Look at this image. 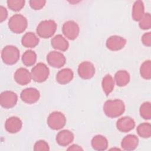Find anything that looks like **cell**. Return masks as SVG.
Instances as JSON below:
<instances>
[{
	"mask_svg": "<svg viewBox=\"0 0 151 151\" xmlns=\"http://www.w3.org/2000/svg\"><path fill=\"white\" fill-rule=\"evenodd\" d=\"M65 116L60 111H54L51 113L47 119L48 126L53 130H57L62 129L65 126Z\"/></svg>",
	"mask_w": 151,
	"mask_h": 151,
	"instance_id": "cell-6",
	"label": "cell"
},
{
	"mask_svg": "<svg viewBox=\"0 0 151 151\" xmlns=\"http://www.w3.org/2000/svg\"><path fill=\"white\" fill-rule=\"evenodd\" d=\"M39 91L35 88H27L22 91L20 94L21 100L28 104H33L37 102L40 98Z\"/></svg>",
	"mask_w": 151,
	"mask_h": 151,
	"instance_id": "cell-11",
	"label": "cell"
},
{
	"mask_svg": "<svg viewBox=\"0 0 151 151\" xmlns=\"http://www.w3.org/2000/svg\"><path fill=\"white\" fill-rule=\"evenodd\" d=\"M135 122L134 120L127 116L123 117L119 119L116 123L117 129L122 132H128L134 129Z\"/></svg>",
	"mask_w": 151,
	"mask_h": 151,
	"instance_id": "cell-14",
	"label": "cell"
},
{
	"mask_svg": "<svg viewBox=\"0 0 151 151\" xmlns=\"http://www.w3.org/2000/svg\"><path fill=\"white\" fill-rule=\"evenodd\" d=\"M139 139L134 134H128L126 136L121 142V146L125 150H134L138 145Z\"/></svg>",
	"mask_w": 151,
	"mask_h": 151,
	"instance_id": "cell-17",
	"label": "cell"
},
{
	"mask_svg": "<svg viewBox=\"0 0 151 151\" xmlns=\"http://www.w3.org/2000/svg\"><path fill=\"white\" fill-rule=\"evenodd\" d=\"M62 32L66 38L73 40L78 37L80 28L78 24L75 21H68L63 24Z\"/></svg>",
	"mask_w": 151,
	"mask_h": 151,
	"instance_id": "cell-7",
	"label": "cell"
},
{
	"mask_svg": "<svg viewBox=\"0 0 151 151\" xmlns=\"http://www.w3.org/2000/svg\"><path fill=\"white\" fill-rule=\"evenodd\" d=\"M140 114L142 117L146 120H149L151 118V104L150 102L143 103L140 107Z\"/></svg>",
	"mask_w": 151,
	"mask_h": 151,
	"instance_id": "cell-28",
	"label": "cell"
},
{
	"mask_svg": "<svg viewBox=\"0 0 151 151\" xmlns=\"http://www.w3.org/2000/svg\"><path fill=\"white\" fill-rule=\"evenodd\" d=\"M139 27L142 29H149L151 27V16L149 13L145 14L139 21Z\"/></svg>",
	"mask_w": 151,
	"mask_h": 151,
	"instance_id": "cell-30",
	"label": "cell"
},
{
	"mask_svg": "<svg viewBox=\"0 0 151 151\" xmlns=\"http://www.w3.org/2000/svg\"><path fill=\"white\" fill-rule=\"evenodd\" d=\"M39 38L33 32L25 33L22 38L21 43L26 48H34L38 44Z\"/></svg>",
	"mask_w": 151,
	"mask_h": 151,
	"instance_id": "cell-20",
	"label": "cell"
},
{
	"mask_svg": "<svg viewBox=\"0 0 151 151\" xmlns=\"http://www.w3.org/2000/svg\"><path fill=\"white\" fill-rule=\"evenodd\" d=\"M142 43L147 47H150L151 45V34L150 32H146L144 34L142 37Z\"/></svg>",
	"mask_w": 151,
	"mask_h": 151,
	"instance_id": "cell-33",
	"label": "cell"
},
{
	"mask_svg": "<svg viewBox=\"0 0 151 151\" xmlns=\"http://www.w3.org/2000/svg\"><path fill=\"white\" fill-rule=\"evenodd\" d=\"M22 123L21 119L15 116L8 118L5 123V128L10 133H16L22 128Z\"/></svg>",
	"mask_w": 151,
	"mask_h": 151,
	"instance_id": "cell-15",
	"label": "cell"
},
{
	"mask_svg": "<svg viewBox=\"0 0 151 151\" xmlns=\"http://www.w3.org/2000/svg\"><path fill=\"white\" fill-rule=\"evenodd\" d=\"M50 70L48 67L42 63L36 64L31 70V75L32 79L38 83L45 81L48 77Z\"/></svg>",
	"mask_w": 151,
	"mask_h": 151,
	"instance_id": "cell-5",
	"label": "cell"
},
{
	"mask_svg": "<svg viewBox=\"0 0 151 151\" xmlns=\"http://www.w3.org/2000/svg\"><path fill=\"white\" fill-rule=\"evenodd\" d=\"M74 74L70 68H66L60 70L56 76L57 81L61 84H65L70 83L73 78Z\"/></svg>",
	"mask_w": 151,
	"mask_h": 151,
	"instance_id": "cell-19",
	"label": "cell"
},
{
	"mask_svg": "<svg viewBox=\"0 0 151 151\" xmlns=\"http://www.w3.org/2000/svg\"><path fill=\"white\" fill-rule=\"evenodd\" d=\"M18 96L17 94L11 91H5L1 94L0 104L5 109L13 107L17 104Z\"/></svg>",
	"mask_w": 151,
	"mask_h": 151,
	"instance_id": "cell-8",
	"label": "cell"
},
{
	"mask_svg": "<svg viewBox=\"0 0 151 151\" xmlns=\"http://www.w3.org/2000/svg\"><path fill=\"white\" fill-rule=\"evenodd\" d=\"M125 110L123 101L120 99L107 100L103 106L105 114L110 118H115L121 116Z\"/></svg>",
	"mask_w": 151,
	"mask_h": 151,
	"instance_id": "cell-1",
	"label": "cell"
},
{
	"mask_svg": "<svg viewBox=\"0 0 151 151\" xmlns=\"http://www.w3.org/2000/svg\"><path fill=\"white\" fill-rule=\"evenodd\" d=\"M52 47L61 51H66L69 47V43L67 40L61 35H57L54 37L51 41Z\"/></svg>",
	"mask_w": 151,
	"mask_h": 151,
	"instance_id": "cell-18",
	"label": "cell"
},
{
	"mask_svg": "<svg viewBox=\"0 0 151 151\" xmlns=\"http://www.w3.org/2000/svg\"><path fill=\"white\" fill-rule=\"evenodd\" d=\"M140 73L141 77L146 80H150L151 78V62L150 60L145 61L140 68Z\"/></svg>",
	"mask_w": 151,
	"mask_h": 151,
	"instance_id": "cell-27",
	"label": "cell"
},
{
	"mask_svg": "<svg viewBox=\"0 0 151 151\" xmlns=\"http://www.w3.org/2000/svg\"><path fill=\"white\" fill-rule=\"evenodd\" d=\"M114 81L120 87L126 86L130 81V74L126 70H119L114 75Z\"/></svg>",
	"mask_w": 151,
	"mask_h": 151,
	"instance_id": "cell-23",
	"label": "cell"
},
{
	"mask_svg": "<svg viewBox=\"0 0 151 151\" xmlns=\"http://www.w3.org/2000/svg\"><path fill=\"white\" fill-rule=\"evenodd\" d=\"M1 58L4 63L8 65L14 64L19 59V51L15 46H5L2 50Z\"/></svg>",
	"mask_w": 151,
	"mask_h": 151,
	"instance_id": "cell-4",
	"label": "cell"
},
{
	"mask_svg": "<svg viewBox=\"0 0 151 151\" xmlns=\"http://www.w3.org/2000/svg\"><path fill=\"white\" fill-rule=\"evenodd\" d=\"M139 136L143 138H149L151 136V126L149 123L140 124L136 129Z\"/></svg>",
	"mask_w": 151,
	"mask_h": 151,
	"instance_id": "cell-26",
	"label": "cell"
},
{
	"mask_svg": "<svg viewBox=\"0 0 151 151\" xmlns=\"http://www.w3.org/2000/svg\"><path fill=\"white\" fill-rule=\"evenodd\" d=\"M34 150L38 151V150H49V146L48 143L42 140H40L37 141L34 146Z\"/></svg>",
	"mask_w": 151,
	"mask_h": 151,
	"instance_id": "cell-31",
	"label": "cell"
},
{
	"mask_svg": "<svg viewBox=\"0 0 151 151\" xmlns=\"http://www.w3.org/2000/svg\"><path fill=\"white\" fill-rule=\"evenodd\" d=\"M25 2V1L23 0H8L7 1V5L11 10L19 11L24 7Z\"/></svg>",
	"mask_w": 151,
	"mask_h": 151,
	"instance_id": "cell-29",
	"label": "cell"
},
{
	"mask_svg": "<svg viewBox=\"0 0 151 151\" xmlns=\"http://www.w3.org/2000/svg\"><path fill=\"white\" fill-rule=\"evenodd\" d=\"M106 47L111 51H118L122 49L126 44V40L118 35H112L106 41Z\"/></svg>",
	"mask_w": 151,
	"mask_h": 151,
	"instance_id": "cell-12",
	"label": "cell"
},
{
	"mask_svg": "<svg viewBox=\"0 0 151 151\" xmlns=\"http://www.w3.org/2000/svg\"><path fill=\"white\" fill-rule=\"evenodd\" d=\"M101 86L104 93L107 96L113 90L114 87V80L110 74L106 75L101 82Z\"/></svg>",
	"mask_w": 151,
	"mask_h": 151,
	"instance_id": "cell-24",
	"label": "cell"
},
{
	"mask_svg": "<svg viewBox=\"0 0 151 151\" xmlns=\"http://www.w3.org/2000/svg\"><path fill=\"white\" fill-rule=\"evenodd\" d=\"M14 79L18 84L24 86L29 83L32 77L31 73L27 69L21 67L16 70L14 74Z\"/></svg>",
	"mask_w": 151,
	"mask_h": 151,
	"instance_id": "cell-13",
	"label": "cell"
},
{
	"mask_svg": "<svg viewBox=\"0 0 151 151\" xmlns=\"http://www.w3.org/2000/svg\"><path fill=\"white\" fill-rule=\"evenodd\" d=\"M91 146L96 150H104L108 147V141L104 136L97 135L92 139Z\"/></svg>",
	"mask_w": 151,
	"mask_h": 151,
	"instance_id": "cell-21",
	"label": "cell"
},
{
	"mask_svg": "<svg viewBox=\"0 0 151 151\" xmlns=\"http://www.w3.org/2000/svg\"><path fill=\"white\" fill-rule=\"evenodd\" d=\"M28 22L26 18L21 14H15L12 16L8 21L9 28L14 33L20 34L27 28Z\"/></svg>",
	"mask_w": 151,
	"mask_h": 151,
	"instance_id": "cell-3",
	"label": "cell"
},
{
	"mask_svg": "<svg viewBox=\"0 0 151 151\" xmlns=\"http://www.w3.org/2000/svg\"><path fill=\"white\" fill-rule=\"evenodd\" d=\"M29 3L30 6L34 10H40L44 6L46 1L44 0H31L29 1Z\"/></svg>",
	"mask_w": 151,
	"mask_h": 151,
	"instance_id": "cell-32",
	"label": "cell"
},
{
	"mask_svg": "<svg viewBox=\"0 0 151 151\" xmlns=\"http://www.w3.org/2000/svg\"><path fill=\"white\" fill-rule=\"evenodd\" d=\"M37 60V55L35 52L32 50L26 51L22 56V61L23 64L26 66L33 65Z\"/></svg>",
	"mask_w": 151,
	"mask_h": 151,
	"instance_id": "cell-25",
	"label": "cell"
},
{
	"mask_svg": "<svg viewBox=\"0 0 151 151\" xmlns=\"http://www.w3.org/2000/svg\"><path fill=\"white\" fill-rule=\"evenodd\" d=\"M145 15L144 4L142 1H136L132 8V17L136 21H139Z\"/></svg>",
	"mask_w": 151,
	"mask_h": 151,
	"instance_id": "cell-22",
	"label": "cell"
},
{
	"mask_svg": "<svg viewBox=\"0 0 151 151\" xmlns=\"http://www.w3.org/2000/svg\"><path fill=\"white\" fill-rule=\"evenodd\" d=\"M73 133L68 130H63L59 132L56 136L57 143L61 146H66L70 145L74 140Z\"/></svg>",
	"mask_w": 151,
	"mask_h": 151,
	"instance_id": "cell-16",
	"label": "cell"
},
{
	"mask_svg": "<svg viewBox=\"0 0 151 151\" xmlns=\"http://www.w3.org/2000/svg\"><path fill=\"white\" fill-rule=\"evenodd\" d=\"M68 150H83V149L77 145H73L70 146L68 149Z\"/></svg>",
	"mask_w": 151,
	"mask_h": 151,
	"instance_id": "cell-35",
	"label": "cell"
},
{
	"mask_svg": "<svg viewBox=\"0 0 151 151\" xmlns=\"http://www.w3.org/2000/svg\"><path fill=\"white\" fill-rule=\"evenodd\" d=\"M8 16V12L6 9L3 6H0V22H2L6 19Z\"/></svg>",
	"mask_w": 151,
	"mask_h": 151,
	"instance_id": "cell-34",
	"label": "cell"
},
{
	"mask_svg": "<svg viewBox=\"0 0 151 151\" xmlns=\"http://www.w3.org/2000/svg\"><path fill=\"white\" fill-rule=\"evenodd\" d=\"M47 60L49 65L51 67L59 68L62 67L65 63V56L58 51H51L47 56Z\"/></svg>",
	"mask_w": 151,
	"mask_h": 151,
	"instance_id": "cell-9",
	"label": "cell"
},
{
	"mask_svg": "<svg viewBox=\"0 0 151 151\" xmlns=\"http://www.w3.org/2000/svg\"><path fill=\"white\" fill-rule=\"evenodd\" d=\"M78 74L83 79H90L95 74L94 65L90 61L82 62L78 65Z\"/></svg>",
	"mask_w": 151,
	"mask_h": 151,
	"instance_id": "cell-10",
	"label": "cell"
},
{
	"mask_svg": "<svg viewBox=\"0 0 151 151\" xmlns=\"http://www.w3.org/2000/svg\"><path fill=\"white\" fill-rule=\"evenodd\" d=\"M57 29V24L53 20H44L40 22L37 27V34L43 38L52 37Z\"/></svg>",
	"mask_w": 151,
	"mask_h": 151,
	"instance_id": "cell-2",
	"label": "cell"
}]
</instances>
